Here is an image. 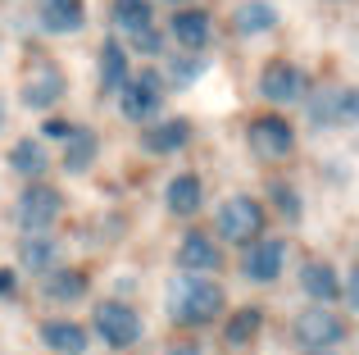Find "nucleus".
Here are the masks:
<instances>
[{"instance_id": "25", "label": "nucleus", "mask_w": 359, "mask_h": 355, "mask_svg": "<svg viewBox=\"0 0 359 355\" xmlns=\"http://www.w3.org/2000/svg\"><path fill=\"white\" fill-rule=\"evenodd\" d=\"M114 23L123 32H141V27H150L155 18H150V0H118L114 5Z\"/></svg>"}, {"instance_id": "6", "label": "nucleus", "mask_w": 359, "mask_h": 355, "mask_svg": "<svg viewBox=\"0 0 359 355\" xmlns=\"http://www.w3.org/2000/svg\"><path fill=\"white\" fill-rule=\"evenodd\" d=\"M96 333L109 342V347H132V342L141 337V314L132 310V305H123V301H105L96 310Z\"/></svg>"}, {"instance_id": "24", "label": "nucleus", "mask_w": 359, "mask_h": 355, "mask_svg": "<svg viewBox=\"0 0 359 355\" xmlns=\"http://www.w3.org/2000/svg\"><path fill=\"white\" fill-rule=\"evenodd\" d=\"M9 164H14V173H23V178H41L46 173V151L36 142H14Z\"/></svg>"}, {"instance_id": "13", "label": "nucleus", "mask_w": 359, "mask_h": 355, "mask_svg": "<svg viewBox=\"0 0 359 355\" xmlns=\"http://www.w3.org/2000/svg\"><path fill=\"white\" fill-rule=\"evenodd\" d=\"M64 96V78L55 69H32L23 78V105L27 109H50Z\"/></svg>"}, {"instance_id": "1", "label": "nucleus", "mask_w": 359, "mask_h": 355, "mask_svg": "<svg viewBox=\"0 0 359 355\" xmlns=\"http://www.w3.org/2000/svg\"><path fill=\"white\" fill-rule=\"evenodd\" d=\"M223 310V287L214 278H201L187 269L182 278L168 283V314L177 323H210Z\"/></svg>"}, {"instance_id": "3", "label": "nucleus", "mask_w": 359, "mask_h": 355, "mask_svg": "<svg viewBox=\"0 0 359 355\" xmlns=\"http://www.w3.org/2000/svg\"><path fill=\"white\" fill-rule=\"evenodd\" d=\"M264 232V210L259 201H250V196H232V201L219 205V237L228 241H255Z\"/></svg>"}, {"instance_id": "4", "label": "nucleus", "mask_w": 359, "mask_h": 355, "mask_svg": "<svg viewBox=\"0 0 359 355\" xmlns=\"http://www.w3.org/2000/svg\"><path fill=\"white\" fill-rule=\"evenodd\" d=\"M296 337H300L305 351H332L337 342L346 337V323H341V314H332L327 305H314V310H305L296 319Z\"/></svg>"}, {"instance_id": "14", "label": "nucleus", "mask_w": 359, "mask_h": 355, "mask_svg": "<svg viewBox=\"0 0 359 355\" xmlns=\"http://www.w3.org/2000/svg\"><path fill=\"white\" fill-rule=\"evenodd\" d=\"M300 287H305L318 305H327V301L341 296V278H337V269L327 264V260H309V264L300 269Z\"/></svg>"}, {"instance_id": "17", "label": "nucleus", "mask_w": 359, "mask_h": 355, "mask_svg": "<svg viewBox=\"0 0 359 355\" xmlns=\"http://www.w3.org/2000/svg\"><path fill=\"white\" fill-rule=\"evenodd\" d=\"M55 255H60V241L46 237V232H27V241L18 246V264L32 269V274H46L55 264Z\"/></svg>"}, {"instance_id": "30", "label": "nucleus", "mask_w": 359, "mask_h": 355, "mask_svg": "<svg viewBox=\"0 0 359 355\" xmlns=\"http://www.w3.org/2000/svg\"><path fill=\"white\" fill-rule=\"evenodd\" d=\"M14 292V274H9V269H0V296H9Z\"/></svg>"}, {"instance_id": "18", "label": "nucleus", "mask_w": 359, "mask_h": 355, "mask_svg": "<svg viewBox=\"0 0 359 355\" xmlns=\"http://www.w3.org/2000/svg\"><path fill=\"white\" fill-rule=\"evenodd\" d=\"M91 160H96V133L73 128V133L64 137V169H69V173H82V169H91Z\"/></svg>"}, {"instance_id": "16", "label": "nucleus", "mask_w": 359, "mask_h": 355, "mask_svg": "<svg viewBox=\"0 0 359 355\" xmlns=\"http://www.w3.org/2000/svg\"><path fill=\"white\" fill-rule=\"evenodd\" d=\"M41 337H46V347H50L55 355H82L87 351V333H82L73 319H50L41 328Z\"/></svg>"}, {"instance_id": "29", "label": "nucleus", "mask_w": 359, "mask_h": 355, "mask_svg": "<svg viewBox=\"0 0 359 355\" xmlns=\"http://www.w3.org/2000/svg\"><path fill=\"white\" fill-rule=\"evenodd\" d=\"M41 133H46V137H50V142H64V137H69V133H73V128H69V123H60V119H50V123H46V128H41Z\"/></svg>"}, {"instance_id": "32", "label": "nucleus", "mask_w": 359, "mask_h": 355, "mask_svg": "<svg viewBox=\"0 0 359 355\" xmlns=\"http://www.w3.org/2000/svg\"><path fill=\"white\" fill-rule=\"evenodd\" d=\"M305 355H332V351H305Z\"/></svg>"}, {"instance_id": "33", "label": "nucleus", "mask_w": 359, "mask_h": 355, "mask_svg": "<svg viewBox=\"0 0 359 355\" xmlns=\"http://www.w3.org/2000/svg\"><path fill=\"white\" fill-rule=\"evenodd\" d=\"M168 5H182V0H168Z\"/></svg>"}, {"instance_id": "5", "label": "nucleus", "mask_w": 359, "mask_h": 355, "mask_svg": "<svg viewBox=\"0 0 359 355\" xmlns=\"http://www.w3.org/2000/svg\"><path fill=\"white\" fill-rule=\"evenodd\" d=\"M118 91H123V100H118V105H123V114H128L132 123H146V119L159 109V100H164L159 73H150V69H141L137 78H128Z\"/></svg>"}, {"instance_id": "19", "label": "nucleus", "mask_w": 359, "mask_h": 355, "mask_svg": "<svg viewBox=\"0 0 359 355\" xmlns=\"http://www.w3.org/2000/svg\"><path fill=\"white\" fill-rule=\"evenodd\" d=\"M278 27V9L264 5V0H245L237 9V32L241 36H259V32H273Z\"/></svg>"}, {"instance_id": "10", "label": "nucleus", "mask_w": 359, "mask_h": 355, "mask_svg": "<svg viewBox=\"0 0 359 355\" xmlns=\"http://www.w3.org/2000/svg\"><path fill=\"white\" fill-rule=\"evenodd\" d=\"M259 91H264V100H273V105H296V100H305V78H300L296 64L273 60L269 69L259 73Z\"/></svg>"}, {"instance_id": "31", "label": "nucleus", "mask_w": 359, "mask_h": 355, "mask_svg": "<svg viewBox=\"0 0 359 355\" xmlns=\"http://www.w3.org/2000/svg\"><path fill=\"white\" fill-rule=\"evenodd\" d=\"M168 355H205V351H201V347H173Z\"/></svg>"}, {"instance_id": "22", "label": "nucleus", "mask_w": 359, "mask_h": 355, "mask_svg": "<svg viewBox=\"0 0 359 355\" xmlns=\"http://www.w3.org/2000/svg\"><path fill=\"white\" fill-rule=\"evenodd\" d=\"M128 82V55H123L118 41L100 46V91H118Z\"/></svg>"}, {"instance_id": "27", "label": "nucleus", "mask_w": 359, "mask_h": 355, "mask_svg": "<svg viewBox=\"0 0 359 355\" xmlns=\"http://www.w3.org/2000/svg\"><path fill=\"white\" fill-rule=\"evenodd\" d=\"M273 201H278V210H282V214H287V219H291V223H296V219H300V196H296V192H291V187H287V182H273Z\"/></svg>"}, {"instance_id": "7", "label": "nucleus", "mask_w": 359, "mask_h": 355, "mask_svg": "<svg viewBox=\"0 0 359 355\" xmlns=\"http://www.w3.org/2000/svg\"><path fill=\"white\" fill-rule=\"evenodd\" d=\"M309 119L318 128H351L359 119V96L351 87H337V91H318L309 100Z\"/></svg>"}, {"instance_id": "12", "label": "nucleus", "mask_w": 359, "mask_h": 355, "mask_svg": "<svg viewBox=\"0 0 359 355\" xmlns=\"http://www.w3.org/2000/svg\"><path fill=\"white\" fill-rule=\"evenodd\" d=\"M177 264L191 269V274H214V269L223 264L219 246H214V237H205V232H187L182 246H177Z\"/></svg>"}, {"instance_id": "11", "label": "nucleus", "mask_w": 359, "mask_h": 355, "mask_svg": "<svg viewBox=\"0 0 359 355\" xmlns=\"http://www.w3.org/2000/svg\"><path fill=\"white\" fill-rule=\"evenodd\" d=\"M87 23V5L82 0H41V27L50 36H69Z\"/></svg>"}, {"instance_id": "9", "label": "nucleus", "mask_w": 359, "mask_h": 355, "mask_svg": "<svg viewBox=\"0 0 359 355\" xmlns=\"http://www.w3.org/2000/svg\"><path fill=\"white\" fill-rule=\"evenodd\" d=\"M250 146L264 155V160H282V155H291V146H296V133H291V123L287 119H278V114H259V119H250Z\"/></svg>"}, {"instance_id": "21", "label": "nucleus", "mask_w": 359, "mask_h": 355, "mask_svg": "<svg viewBox=\"0 0 359 355\" xmlns=\"http://www.w3.org/2000/svg\"><path fill=\"white\" fill-rule=\"evenodd\" d=\"M187 133H191V128H187L182 119H173V123H159V128H150V133H141V146L155 151V155H168V151H182L187 146Z\"/></svg>"}, {"instance_id": "20", "label": "nucleus", "mask_w": 359, "mask_h": 355, "mask_svg": "<svg viewBox=\"0 0 359 355\" xmlns=\"http://www.w3.org/2000/svg\"><path fill=\"white\" fill-rule=\"evenodd\" d=\"M201 201H205L201 178L177 173L173 182H168V210H173V214H196V210H201Z\"/></svg>"}, {"instance_id": "28", "label": "nucleus", "mask_w": 359, "mask_h": 355, "mask_svg": "<svg viewBox=\"0 0 359 355\" xmlns=\"http://www.w3.org/2000/svg\"><path fill=\"white\" fill-rule=\"evenodd\" d=\"M128 36H132L137 51H150V55L159 51V32H155V27H141V32H128Z\"/></svg>"}, {"instance_id": "2", "label": "nucleus", "mask_w": 359, "mask_h": 355, "mask_svg": "<svg viewBox=\"0 0 359 355\" xmlns=\"http://www.w3.org/2000/svg\"><path fill=\"white\" fill-rule=\"evenodd\" d=\"M60 210H64V196L55 192V187H46V182H32L23 196H18L14 219H18L23 232H46L55 219H60Z\"/></svg>"}, {"instance_id": "8", "label": "nucleus", "mask_w": 359, "mask_h": 355, "mask_svg": "<svg viewBox=\"0 0 359 355\" xmlns=\"http://www.w3.org/2000/svg\"><path fill=\"white\" fill-rule=\"evenodd\" d=\"M245 260H241V274L250 278V283H273V278H282V260H287V246H282L278 237H255L245 241Z\"/></svg>"}, {"instance_id": "26", "label": "nucleus", "mask_w": 359, "mask_h": 355, "mask_svg": "<svg viewBox=\"0 0 359 355\" xmlns=\"http://www.w3.org/2000/svg\"><path fill=\"white\" fill-rule=\"evenodd\" d=\"M255 333H259V310H250V305L228 319V342H232V347H245Z\"/></svg>"}, {"instance_id": "15", "label": "nucleus", "mask_w": 359, "mask_h": 355, "mask_svg": "<svg viewBox=\"0 0 359 355\" xmlns=\"http://www.w3.org/2000/svg\"><path fill=\"white\" fill-rule=\"evenodd\" d=\"M173 41L187 46V51H201V46L210 41V14H201V9H177L173 14Z\"/></svg>"}, {"instance_id": "23", "label": "nucleus", "mask_w": 359, "mask_h": 355, "mask_svg": "<svg viewBox=\"0 0 359 355\" xmlns=\"http://www.w3.org/2000/svg\"><path fill=\"white\" fill-rule=\"evenodd\" d=\"M82 292H87V278H82L78 269H55V274L46 278V296H50V301H78Z\"/></svg>"}]
</instances>
